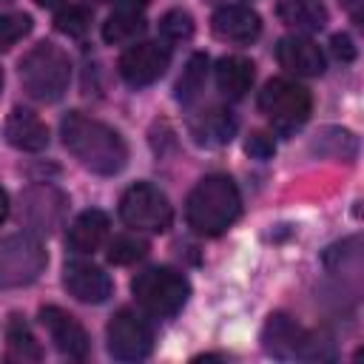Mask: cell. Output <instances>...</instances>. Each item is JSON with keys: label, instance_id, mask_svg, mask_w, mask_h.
I'll return each instance as SVG.
<instances>
[{"label": "cell", "instance_id": "8", "mask_svg": "<svg viewBox=\"0 0 364 364\" xmlns=\"http://www.w3.org/2000/svg\"><path fill=\"white\" fill-rule=\"evenodd\" d=\"M119 216L128 228L148 230V233H162V230L171 228L173 208H171L168 196L159 188H154L151 182H136L122 193Z\"/></svg>", "mask_w": 364, "mask_h": 364}, {"label": "cell", "instance_id": "36", "mask_svg": "<svg viewBox=\"0 0 364 364\" xmlns=\"http://www.w3.org/2000/svg\"><path fill=\"white\" fill-rule=\"evenodd\" d=\"M0 88H3V71H0Z\"/></svg>", "mask_w": 364, "mask_h": 364}, {"label": "cell", "instance_id": "4", "mask_svg": "<svg viewBox=\"0 0 364 364\" xmlns=\"http://www.w3.org/2000/svg\"><path fill=\"white\" fill-rule=\"evenodd\" d=\"M131 290H134L136 304L154 318L176 316L191 296L188 279L176 273L173 267H148L136 273V279L131 282Z\"/></svg>", "mask_w": 364, "mask_h": 364}, {"label": "cell", "instance_id": "22", "mask_svg": "<svg viewBox=\"0 0 364 364\" xmlns=\"http://www.w3.org/2000/svg\"><path fill=\"white\" fill-rule=\"evenodd\" d=\"M6 347H9V358L11 361H40L43 358V350H40L37 338L31 336L28 324L23 318H17V316L9 321Z\"/></svg>", "mask_w": 364, "mask_h": 364}, {"label": "cell", "instance_id": "34", "mask_svg": "<svg viewBox=\"0 0 364 364\" xmlns=\"http://www.w3.org/2000/svg\"><path fill=\"white\" fill-rule=\"evenodd\" d=\"M9 216V196H6V191L0 188V222Z\"/></svg>", "mask_w": 364, "mask_h": 364}, {"label": "cell", "instance_id": "12", "mask_svg": "<svg viewBox=\"0 0 364 364\" xmlns=\"http://www.w3.org/2000/svg\"><path fill=\"white\" fill-rule=\"evenodd\" d=\"M40 321L63 355H68V358H85L88 355V344H91L88 333L68 310H63L57 304H46V307H40Z\"/></svg>", "mask_w": 364, "mask_h": 364}, {"label": "cell", "instance_id": "28", "mask_svg": "<svg viewBox=\"0 0 364 364\" xmlns=\"http://www.w3.org/2000/svg\"><path fill=\"white\" fill-rule=\"evenodd\" d=\"M54 26H57V31H63L68 37H82L91 28V11L85 6H65L57 11Z\"/></svg>", "mask_w": 364, "mask_h": 364}, {"label": "cell", "instance_id": "6", "mask_svg": "<svg viewBox=\"0 0 364 364\" xmlns=\"http://www.w3.org/2000/svg\"><path fill=\"white\" fill-rule=\"evenodd\" d=\"M259 111L273 122L276 131L290 134L307 122V117L313 111V97L304 85L284 80V77H276L262 88Z\"/></svg>", "mask_w": 364, "mask_h": 364}, {"label": "cell", "instance_id": "16", "mask_svg": "<svg viewBox=\"0 0 364 364\" xmlns=\"http://www.w3.org/2000/svg\"><path fill=\"white\" fill-rule=\"evenodd\" d=\"M6 142L17 151L37 154L48 145V128L37 114H31L26 108H14L6 119Z\"/></svg>", "mask_w": 364, "mask_h": 364}, {"label": "cell", "instance_id": "35", "mask_svg": "<svg viewBox=\"0 0 364 364\" xmlns=\"http://www.w3.org/2000/svg\"><path fill=\"white\" fill-rule=\"evenodd\" d=\"M37 6H46V9H54V6H60L63 0H34Z\"/></svg>", "mask_w": 364, "mask_h": 364}, {"label": "cell", "instance_id": "14", "mask_svg": "<svg viewBox=\"0 0 364 364\" xmlns=\"http://www.w3.org/2000/svg\"><path fill=\"white\" fill-rule=\"evenodd\" d=\"M276 60H279L282 68H287L290 74H299V77H318L324 71V54H321V48L313 40L299 37V34H290V37H282L279 40Z\"/></svg>", "mask_w": 364, "mask_h": 364}, {"label": "cell", "instance_id": "24", "mask_svg": "<svg viewBox=\"0 0 364 364\" xmlns=\"http://www.w3.org/2000/svg\"><path fill=\"white\" fill-rule=\"evenodd\" d=\"M205 77H208V54H193V57L185 63L182 77L176 80V100H179V102L193 100V97L202 91Z\"/></svg>", "mask_w": 364, "mask_h": 364}, {"label": "cell", "instance_id": "11", "mask_svg": "<svg viewBox=\"0 0 364 364\" xmlns=\"http://www.w3.org/2000/svg\"><path fill=\"white\" fill-rule=\"evenodd\" d=\"M171 63V51L159 43H136L131 48H125V54L119 57V77L128 85H151L156 82L165 68Z\"/></svg>", "mask_w": 364, "mask_h": 364}, {"label": "cell", "instance_id": "21", "mask_svg": "<svg viewBox=\"0 0 364 364\" xmlns=\"http://www.w3.org/2000/svg\"><path fill=\"white\" fill-rule=\"evenodd\" d=\"M310 148L318 156H327V159H355L358 139L347 128H324V131L316 134V139H313Z\"/></svg>", "mask_w": 364, "mask_h": 364}, {"label": "cell", "instance_id": "27", "mask_svg": "<svg viewBox=\"0 0 364 364\" xmlns=\"http://www.w3.org/2000/svg\"><path fill=\"white\" fill-rule=\"evenodd\" d=\"M145 253H148V242L139 239V236H131V233L117 236V239L108 245V262H114V264H134V262H139Z\"/></svg>", "mask_w": 364, "mask_h": 364}, {"label": "cell", "instance_id": "7", "mask_svg": "<svg viewBox=\"0 0 364 364\" xmlns=\"http://www.w3.org/2000/svg\"><path fill=\"white\" fill-rule=\"evenodd\" d=\"M330 341H318L301 324L284 313H273L262 327V347L276 358H330V350H321Z\"/></svg>", "mask_w": 364, "mask_h": 364}, {"label": "cell", "instance_id": "31", "mask_svg": "<svg viewBox=\"0 0 364 364\" xmlns=\"http://www.w3.org/2000/svg\"><path fill=\"white\" fill-rule=\"evenodd\" d=\"M330 48H333V54H336L338 60H344V63H350V60L355 57L353 40H350L347 34H333V40H330Z\"/></svg>", "mask_w": 364, "mask_h": 364}, {"label": "cell", "instance_id": "3", "mask_svg": "<svg viewBox=\"0 0 364 364\" xmlns=\"http://www.w3.org/2000/svg\"><path fill=\"white\" fill-rule=\"evenodd\" d=\"M71 80L68 54L54 43H37L20 60V82L23 91L37 102H57Z\"/></svg>", "mask_w": 364, "mask_h": 364}, {"label": "cell", "instance_id": "9", "mask_svg": "<svg viewBox=\"0 0 364 364\" xmlns=\"http://www.w3.org/2000/svg\"><path fill=\"white\" fill-rule=\"evenodd\" d=\"M105 338H108V353L114 358H119V361H139L154 347L151 324L139 313H134L128 307H122V310H117L111 316Z\"/></svg>", "mask_w": 364, "mask_h": 364}, {"label": "cell", "instance_id": "15", "mask_svg": "<svg viewBox=\"0 0 364 364\" xmlns=\"http://www.w3.org/2000/svg\"><path fill=\"white\" fill-rule=\"evenodd\" d=\"M210 28L219 40L228 43H250L262 31V20L250 6H222L210 17Z\"/></svg>", "mask_w": 364, "mask_h": 364}, {"label": "cell", "instance_id": "33", "mask_svg": "<svg viewBox=\"0 0 364 364\" xmlns=\"http://www.w3.org/2000/svg\"><path fill=\"white\" fill-rule=\"evenodd\" d=\"M114 3H117L119 11H139V9L148 6V0H114Z\"/></svg>", "mask_w": 364, "mask_h": 364}, {"label": "cell", "instance_id": "30", "mask_svg": "<svg viewBox=\"0 0 364 364\" xmlns=\"http://www.w3.org/2000/svg\"><path fill=\"white\" fill-rule=\"evenodd\" d=\"M245 148H247V154L256 156V159H267V156H273V151H276L273 139L264 136V134H250V139L245 142Z\"/></svg>", "mask_w": 364, "mask_h": 364}, {"label": "cell", "instance_id": "2", "mask_svg": "<svg viewBox=\"0 0 364 364\" xmlns=\"http://www.w3.org/2000/svg\"><path fill=\"white\" fill-rule=\"evenodd\" d=\"M242 213V196L228 173H208L193 185L185 202L188 228L199 236L225 233Z\"/></svg>", "mask_w": 364, "mask_h": 364}, {"label": "cell", "instance_id": "18", "mask_svg": "<svg viewBox=\"0 0 364 364\" xmlns=\"http://www.w3.org/2000/svg\"><path fill=\"white\" fill-rule=\"evenodd\" d=\"M191 134L199 145H208V148L225 145L236 134V117L228 108H208L191 119Z\"/></svg>", "mask_w": 364, "mask_h": 364}, {"label": "cell", "instance_id": "26", "mask_svg": "<svg viewBox=\"0 0 364 364\" xmlns=\"http://www.w3.org/2000/svg\"><path fill=\"white\" fill-rule=\"evenodd\" d=\"M159 34L168 43H185L193 34V17L185 9H171L159 17Z\"/></svg>", "mask_w": 364, "mask_h": 364}, {"label": "cell", "instance_id": "10", "mask_svg": "<svg viewBox=\"0 0 364 364\" xmlns=\"http://www.w3.org/2000/svg\"><path fill=\"white\" fill-rule=\"evenodd\" d=\"M65 193L51 185H31L20 196V219L40 233H51L54 228H60L65 219Z\"/></svg>", "mask_w": 364, "mask_h": 364}, {"label": "cell", "instance_id": "20", "mask_svg": "<svg viewBox=\"0 0 364 364\" xmlns=\"http://www.w3.org/2000/svg\"><path fill=\"white\" fill-rule=\"evenodd\" d=\"M253 77H256L253 63L245 60V57H222L219 65H216V85L230 100L245 97L253 85Z\"/></svg>", "mask_w": 364, "mask_h": 364}, {"label": "cell", "instance_id": "17", "mask_svg": "<svg viewBox=\"0 0 364 364\" xmlns=\"http://www.w3.org/2000/svg\"><path fill=\"white\" fill-rule=\"evenodd\" d=\"M108 216L102 210H82L68 228V247L74 253H94L108 239Z\"/></svg>", "mask_w": 364, "mask_h": 364}, {"label": "cell", "instance_id": "29", "mask_svg": "<svg viewBox=\"0 0 364 364\" xmlns=\"http://www.w3.org/2000/svg\"><path fill=\"white\" fill-rule=\"evenodd\" d=\"M31 31V17L28 14H0V51L11 48L17 40H23Z\"/></svg>", "mask_w": 364, "mask_h": 364}, {"label": "cell", "instance_id": "13", "mask_svg": "<svg viewBox=\"0 0 364 364\" xmlns=\"http://www.w3.org/2000/svg\"><path fill=\"white\" fill-rule=\"evenodd\" d=\"M63 284L82 304H102L111 296L108 273L91 262H68L63 273Z\"/></svg>", "mask_w": 364, "mask_h": 364}, {"label": "cell", "instance_id": "1", "mask_svg": "<svg viewBox=\"0 0 364 364\" xmlns=\"http://www.w3.org/2000/svg\"><path fill=\"white\" fill-rule=\"evenodd\" d=\"M60 136L65 148L80 159L82 168L100 176H114L128 162V145L125 139L105 122L85 117L80 111H71L60 122Z\"/></svg>", "mask_w": 364, "mask_h": 364}, {"label": "cell", "instance_id": "23", "mask_svg": "<svg viewBox=\"0 0 364 364\" xmlns=\"http://www.w3.org/2000/svg\"><path fill=\"white\" fill-rule=\"evenodd\" d=\"M145 31V20L136 11H114L105 23H102V40L111 46H122V43H134L139 34Z\"/></svg>", "mask_w": 364, "mask_h": 364}, {"label": "cell", "instance_id": "32", "mask_svg": "<svg viewBox=\"0 0 364 364\" xmlns=\"http://www.w3.org/2000/svg\"><path fill=\"white\" fill-rule=\"evenodd\" d=\"M341 6L350 11V17L361 26V20H364V0H341Z\"/></svg>", "mask_w": 364, "mask_h": 364}, {"label": "cell", "instance_id": "19", "mask_svg": "<svg viewBox=\"0 0 364 364\" xmlns=\"http://www.w3.org/2000/svg\"><path fill=\"white\" fill-rule=\"evenodd\" d=\"M276 14L296 31H318L327 23V9L318 0H279Z\"/></svg>", "mask_w": 364, "mask_h": 364}, {"label": "cell", "instance_id": "25", "mask_svg": "<svg viewBox=\"0 0 364 364\" xmlns=\"http://www.w3.org/2000/svg\"><path fill=\"white\" fill-rule=\"evenodd\" d=\"M361 242H358V236H350V239H344L341 245H333L327 253H324V264L330 267V270H336V273H358V267H361Z\"/></svg>", "mask_w": 364, "mask_h": 364}, {"label": "cell", "instance_id": "5", "mask_svg": "<svg viewBox=\"0 0 364 364\" xmlns=\"http://www.w3.org/2000/svg\"><path fill=\"white\" fill-rule=\"evenodd\" d=\"M48 264L43 242L31 233H11L0 239V290L26 287L40 279Z\"/></svg>", "mask_w": 364, "mask_h": 364}]
</instances>
